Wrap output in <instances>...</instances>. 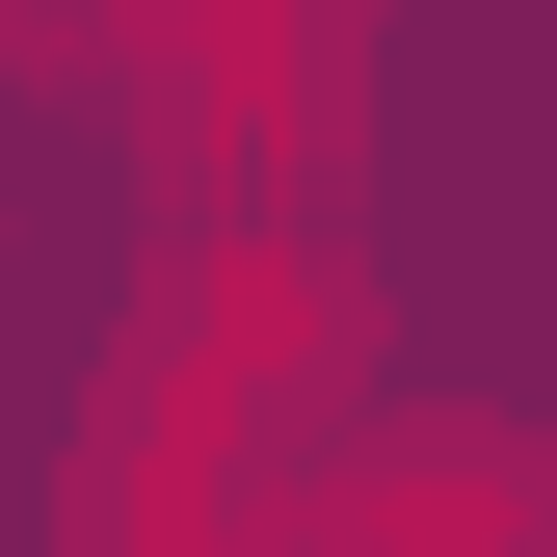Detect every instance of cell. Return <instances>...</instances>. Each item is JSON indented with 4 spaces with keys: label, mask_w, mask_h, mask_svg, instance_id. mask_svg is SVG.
Returning <instances> with one entry per match:
<instances>
[{
    "label": "cell",
    "mask_w": 557,
    "mask_h": 557,
    "mask_svg": "<svg viewBox=\"0 0 557 557\" xmlns=\"http://www.w3.org/2000/svg\"><path fill=\"white\" fill-rule=\"evenodd\" d=\"M293 557H557V451L531 425H319Z\"/></svg>",
    "instance_id": "6da1fadb"
}]
</instances>
